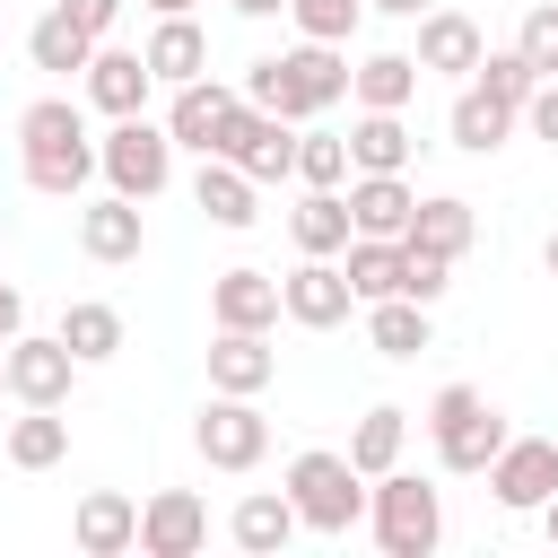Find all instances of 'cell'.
Wrapping results in <instances>:
<instances>
[{"mask_svg":"<svg viewBox=\"0 0 558 558\" xmlns=\"http://www.w3.org/2000/svg\"><path fill=\"white\" fill-rule=\"evenodd\" d=\"M17 166H26V183H35L44 201H78L87 174H105V166H96V140H87V113H78L70 96H35V105L17 113Z\"/></svg>","mask_w":558,"mask_h":558,"instance_id":"obj_1","label":"cell"},{"mask_svg":"<svg viewBox=\"0 0 558 558\" xmlns=\"http://www.w3.org/2000/svg\"><path fill=\"white\" fill-rule=\"evenodd\" d=\"M244 96H253L262 113H279V122H314V113H331V105L349 96V52L305 35L296 52L253 61V70H244Z\"/></svg>","mask_w":558,"mask_h":558,"instance_id":"obj_2","label":"cell"},{"mask_svg":"<svg viewBox=\"0 0 558 558\" xmlns=\"http://www.w3.org/2000/svg\"><path fill=\"white\" fill-rule=\"evenodd\" d=\"M427 436H436V462H445L453 480H480V471L506 453V418H497V401H488L480 384H445V392L427 401Z\"/></svg>","mask_w":558,"mask_h":558,"instance_id":"obj_3","label":"cell"},{"mask_svg":"<svg viewBox=\"0 0 558 558\" xmlns=\"http://www.w3.org/2000/svg\"><path fill=\"white\" fill-rule=\"evenodd\" d=\"M288 497H296V514H305V532H357L366 523V471L349 462V453H331V445H314V453H296L288 462V480H279Z\"/></svg>","mask_w":558,"mask_h":558,"instance_id":"obj_4","label":"cell"},{"mask_svg":"<svg viewBox=\"0 0 558 558\" xmlns=\"http://www.w3.org/2000/svg\"><path fill=\"white\" fill-rule=\"evenodd\" d=\"M366 523H375L384 558H427L445 541V497L418 471H384V480H366Z\"/></svg>","mask_w":558,"mask_h":558,"instance_id":"obj_5","label":"cell"},{"mask_svg":"<svg viewBox=\"0 0 558 558\" xmlns=\"http://www.w3.org/2000/svg\"><path fill=\"white\" fill-rule=\"evenodd\" d=\"M96 166H105V183H113V192L157 201V192L174 183V131H166V122H148V113H122V122L96 140Z\"/></svg>","mask_w":558,"mask_h":558,"instance_id":"obj_6","label":"cell"},{"mask_svg":"<svg viewBox=\"0 0 558 558\" xmlns=\"http://www.w3.org/2000/svg\"><path fill=\"white\" fill-rule=\"evenodd\" d=\"M192 445L209 471H253L270 453V418L253 410V392H209V410L192 418Z\"/></svg>","mask_w":558,"mask_h":558,"instance_id":"obj_7","label":"cell"},{"mask_svg":"<svg viewBox=\"0 0 558 558\" xmlns=\"http://www.w3.org/2000/svg\"><path fill=\"white\" fill-rule=\"evenodd\" d=\"M0 366H9V401H26V410H61L70 384H78V357H70L61 331H17L0 349Z\"/></svg>","mask_w":558,"mask_h":558,"instance_id":"obj_8","label":"cell"},{"mask_svg":"<svg viewBox=\"0 0 558 558\" xmlns=\"http://www.w3.org/2000/svg\"><path fill=\"white\" fill-rule=\"evenodd\" d=\"M279 296H288V323H305V331H340V323L357 314V288H349L340 253H305V262L279 279Z\"/></svg>","mask_w":558,"mask_h":558,"instance_id":"obj_9","label":"cell"},{"mask_svg":"<svg viewBox=\"0 0 558 558\" xmlns=\"http://www.w3.org/2000/svg\"><path fill=\"white\" fill-rule=\"evenodd\" d=\"M488 497L506 514H541L558 497V445L549 436H506V453L488 462Z\"/></svg>","mask_w":558,"mask_h":558,"instance_id":"obj_10","label":"cell"},{"mask_svg":"<svg viewBox=\"0 0 558 558\" xmlns=\"http://www.w3.org/2000/svg\"><path fill=\"white\" fill-rule=\"evenodd\" d=\"M235 113H244V87H227V78H183L174 105H166V131H174V148L218 157V140H227Z\"/></svg>","mask_w":558,"mask_h":558,"instance_id":"obj_11","label":"cell"},{"mask_svg":"<svg viewBox=\"0 0 558 558\" xmlns=\"http://www.w3.org/2000/svg\"><path fill=\"white\" fill-rule=\"evenodd\" d=\"M218 157H235L253 183H279V174H296V122H279V113H262V105L244 96V113L227 122Z\"/></svg>","mask_w":558,"mask_h":558,"instance_id":"obj_12","label":"cell"},{"mask_svg":"<svg viewBox=\"0 0 558 558\" xmlns=\"http://www.w3.org/2000/svg\"><path fill=\"white\" fill-rule=\"evenodd\" d=\"M279 314H288V296H279L270 270L235 262V270L209 279V323H218V331H279Z\"/></svg>","mask_w":558,"mask_h":558,"instance_id":"obj_13","label":"cell"},{"mask_svg":"<svg viewBox=\"0 0 558 558\" xmlns=\"http://www.w3.org/2000/svg\"><path fill=\"white\" fill-rule=\"evenodd\" d=\"M209 541V506L192 488H157L140 506V558H192Z\"/></svg>","mask_w":558,"mask_h":558,"instance_id":"obj_14","label":"cell"},{"mask_svg":"<svg viewBox=\"0 0 558 558\" xmlns=\"http://www.w3.org/2000/svg\"><path fill=\"white\" fill-rule=\"evenodd\" d=\"M87 78V105L96 113H148V87H157V70H148V52H122V44H96V61L78 70Z\"/></svg>","mask_w":558,"mask_h":558,"instance_id":"obj_15","label":"cell"},{"mask_svg":"<svg viewBox=\"0 0 558 558\" xmlns=\"http://www.w3.org/2000/svg\"><path fill=\"white\" fill-rule=\"evenodd\" d=\"M514 122H523V105H506V96H488L480 78H462V96H453V113H445V140H453L462 157H497Z\"/></svg>","mask_w":558,"mask_h":558,"instance_id":"obj_16","label":"cell"},{"mask_svg":"<svg viewBox=\"0 0 558 558\" xmlns=\"http://www.w3.org/2000/svg\"><path fill=\"white\" fill-rule=\"evenodd\" d=\"M78 244H87V262H140V253H148V218H140V201H131V192L87 201V209H78Z\"/></svg>","mask_w":558,"mask_h":558,"instance_id":"obj_17","label":"cell"},{"mask_svg":"<svg viewBox=\"0 0 558 558\" xmlns=\"http://www.w3.org/2000/svg\"><path fill=\"white\" fill-rule=\"evenodd\" d=\"M70 541H78V558H122V549H140V506L122 488H87L70 514Z\"/></svg>","mask_w":558,"mask_h":558,"instance_id":"obj_18","label":"cell"},{"mask_svg":"<svg viewBox=\"0 0 558 558\" xmlns=\"http://www.w3.org/2000/svg\"><path fill=\"white\" fill-rule=\"evenodd\" d=\"M296 532H305V514H296L288 488H253V497H235V514H227V541L253 549V558H279Z\"/></svg>","mask_w":558,"mask_h":558,"instance_id":"obj_19","label":"cell"},{"mask_svg":"<svg viewBox=\"0 0 558 558\" xmlns=\"http://www.w3.org/2000/svg\"><path fill=\"white\" fill-rule=\"evenodd\" d=\"M480 52H488V35H480L462 9H427V17H418V70H427V78H471Z\"/></svg>","mask_w":558,"mask_h":558,"instance_id":"obj_20","label":"cell"},{"mask_svg":"<svg viewBox=\"0 0 558 558\" xmlns=\"http://www.w3.org/2000/svg\"><path fill=\"white\" fill-rule=\"evenodd\" d=\"M270 375H279V349H270V331H218L209 340V392H270Z\"/></svg>","mask_w":558,"mask_h":558,"instance_id":"obj_21","label":"cell"},{"mask_svg":"<svg viewBox=\"0 0 558 558\" xmlns=\"http://www.w3.org/2000/svg\"><path fill=\"white\" fill-rule=\"evenodd\" d=\"M253 174L235 166V157H201V174H192V209L209 218V227H253L262 209H253Z\"/></svg>","mask_w":558,"mask_h":558,"instance_id":"obj_22","label":"cell"},{"mask_svg":"<svg viewBox=\"0 0 558 558\" xmlns=\"http://www.w3.org/2000/svg\"><path fill=\"white\" fill-rule=\"evenodd\" d=\"M418 218V192L401 174H349V227L357 235H410Z\"/></svg>","mask_w":558,"mask_h":558,"instance_id":"obj_23","label":"cell"},{"mask_svg":"<svg viewBox=\"0 0 558 558\" xmlns=\"http://www.w3.org/2000/svg\"><path fill=\"white\" fill-rule=\"evenodd\" d=\"M418 52H366L357 70H349V96L366 105V113H410V96H418Z\"/></svg>","mask_w":558,"mask_h":558,"instance_id":"obj_24","label":"cell"},{"mask_svg":"<svg viewBox=\"0 0 558 558\" xmlns=\"http://www.w3.org/2000/svg\"><path fill=\"white\" fill-rule=\"evenodd\" d=\"M140 52H148V70H157V87H183V78H209V35L192 26V9H183V17H157V35H148Z\"/></svg>","mask_w":558,"mask_h":558,"instance_id":"obj_25","label":"cell"},{"mask_svg":"<svg viewBox=\"0 0 558 558\" xmlns=\"http://www.w3.org/2000/svg\"><path fill=\"white\" fill-rule=\"evenodd\" d=\"M340 270H349V288H357V305H375V296H401V270H410V244H401V235H349V253H340Z\"/></svg>","mask_w":558,"mask_h":558,"instance_id":"obj_26","label":"cell"},{"mask_svg":"<svg viewBox=\"0 0 558 558\" xmlns=\"http://www.w3.org/2000/svg\"><path fill=\"white\" fill-rule=\"evenodd\" d=\"M410 148H418V140H410L401 113H366V105H357V122H349V166H357V174H401Z\"/></svg>","mask_w":558,"mask_h":558,"instance_id":"obj_27","label":"cell"},{"mask_svg":"<svg viewBox=\"0 0 558 558\" xmlns=\"http://www.w3.org/2000/svg\"><path fill=\"white\" fill-rule=\"evenodd\" d=\"M288 235H296V253H349V192H323V183H305V201L288 209Z\"/></svg>","mask_w":558,"mask_h":558,"instance_id":"obj_28","label":"cell"},{"mask_svg":"<svg viewBox=\"0 0 558 558\" xmlns=\"http://www.w3.org/2000/svg\"><path fill=\"white\" fill-rule=\"evenodd\" d=\"M471 235H480V218H471V201H462V192H427V201H418V218H410V244H427V253H445V262H462V253H471Z\"/></svg>","mask_w":558,"mask_h":558,"instance_id":"obj_29","label":"cell"},{"mask_svg":"<svg viewBox=\"0 0 558 558\" xmlns=\"http://www.w3.org/2000/svg\"><path fill=\"white\" fill-rule=\"evenodd\" d=\"M366 340H375V357H418L436 340V323H427L418 296H375L366 305Z\"/></svg>","mask_w":558,"mask_h":558,"instance_id":"obj_30","label":"cell"},{"mask_svg":"<svg viewBox=\"0 0 558 558\" xmlns=\"http://www.w3.org/2000/svg\"><path fill=\"white\" fill-rule=\"evenodd\" d=\"M401 445H410V410H392V401H375V410L349 427V462H357L366 480L401 471Z\"/></svg>","mask_w":558,"mask_h":558,"instance_id":"obj_31","label":"cell"},{"mask_svg":"<svg viewBox=\"0 0 558 558\" xmlns=\"http://www.w3.org/2000/svg\"><path fill=\"white\" fill-rule=\"evenodd\" d=\"M26 61H35V70H61V78H70V70H87V61H96V35H87L78 17L44 9V17H35V35H26Z\"/></svg>","mask_w":558,"mask_h":558,"instance_id":"obj_32","label":"cell"},{"mask_svg":"<svg viewBox=\"0 0 558 558\" xmlns=\"http://www.w3.org/2000/svg\"><path fill=\"white\" fill-rule=\"evenodd\" d=\"M61 340H70L78 366H105V357H122V314H113L105 296H78V305L61 314Z\"/></svg>","mask_w":558,"mask_h":558,"instance_id":"obj_33","label":"cell"},{"mask_svg":"<svg viewBox=\"0 0 558 558\" xmlns=\"http://www.w3.org/2000/svg\"><path fill=\"white\" fill-rule=\"evenodd\" d=\"M70 453V418L61 410H26V418H9V462L17 471H52Z\"/></svg>","mask_w":558,"mask_h":558,"instance_id":"obj_34","label":"cell"},{"mask_svg":"<svg viewBox=\"0 0 558 558\" xmlns=\"http://www.w3.org/2000/svg\"><path fill=\"white\" fill-rule=\"evenodd\" d=\"M357 166H349V131H296V183H323L340 192Z\"/></svg>","mask_w":558,"mask_h":558,"instance_id":"obj_35","label":"cell"},{"mask_svg":"<svg viewBox=\"0 0 558 558\" xmlns=\"http://www.w3.org/2000/svg\"><path fill=\"white\" fill-rule=\"evenodd\" d=\"M288 17H296V35H314V44H349L357 17H366V0H288Z\"/></svg>","mask_w":558,"mask_h":558,"instance_id":"obj_36","label":"cell"},{"mask_svg":"<svg viewBox=\"0 0 558 558\" xmlns=\"http://www.w3.org/2000/svg\"><path fill=\"white\" fill-rule=\"evenodd\" d=\"M471 78H480L488 96H506V105H532V87H541V70H532L514 44H506V52H480V70H471Z\"/></svg>","mask_w":558,"mask_h":558,"instance_id":"obj_37","label":"cell"},{"mask_svg":"<svg viewBox=\"0 0 558 558\" xmlns=\"http://www.w3.org/2000/svg\"><path fill=\"white\" fill-rule=\"evenodd\" d=\"M514 52H523L541 78H558V0H532V9H523V26H514Z\"/></svg>","mask_w":558,"mask_h":558,"instance_id":"obj_38","label":"cell"},{"mask_svg":"<svg viewBox=\"0 0 558 558\" xmlns=\"http://www.w3.org/2000/svg\"><path fill=\"white\" fill-rule=\"evenodd\" d=\"M401 244H410V235H401ZM445 288H453V262H445V253H427V244H410V270H401V296H418V305H436Z\"/></svg>","mask_w":558,"mask_h":558,"instance_id":"obj_39","label":"cell"},{"mask_svg":"<svg viewBox=\"0 0 558 558\" xmlns=\"http://www.w3.org/2000/svg\"><path fill=\"white\" fill-rule=\"evenodd\" d=\"M52 9H61V17H78L96 44H105V35H113V17H122V0H52Z\"/></svg>","mask_w":558,"mask_h":558,"instance_id":"obj_40","label":"cell"},{"mask_svg":"<svg viewBox=\"0 0 558 558\" xmlns=\"http://www.w3.org/2000/svg\"><path fill=\"white\" fill-rule=\"evenodd\" d=\"M523 122H532V140H549V148H558V78H541V87H532Z\"/></svg>","mask_w":558,"mask_h":558,"instance_id":"obj_41","label":"cell"},{"mask_svg":"<svg viewBox=\"0 0 558 558\" xmlns=\"http://www.w3.org/2000/svg\"><path fill=\"white\" fill-rule=\"evenodd\" d=\"M17 331H26V296H17V288H9V279H0V349H9V340H17Z\"/></svg>","mask_w":558,"mask_h":558,"instance_id":"obj_42","label":"cell"},{"mask_svg":"<svg viewBox=\"0 0 558 558\" xmlns=\"http://www.w3.org/2000/svg\"><path fill=\"white\" fill-rule=\"evenodd\" d=\"M366 9H384V17H427L436 0H366Z\"/></svg>","mask_w":558,"mask_h":558,"instance_id":"obj_43","label":"cell"},{"mask_svg":"<svg viewBox=\"0 0 558 558\" xmlns=\"http://www.w3.org/2000/svg\"><path fill=\"white\" fill-rule=\"evenodd\" d=\"M288 0H235V17H279Z\"/></svg>","mask_w":558,"mask_h":558,"instance_id":"obj_44","label":"cell"},{"mask_svg":"<svg viewBox=\"0 0 558 558\" xmlns=\"http://www.w3.org/2000/svg\"><path fill=\"white\" fill-rule=\"evenodd\" d=\"M148 9H157V17H183V9H192V0H148Z\"/></svg>","mask_w":558,"mask_h":558,"instance_id":"obj_45","label":"cell"},{"mask_svg":"<svg viewBox=\"0 0 558 558\" xmlns=\"http://www.w3.org/2000/svg\"><path fill=\"white\" fill-rule=\"evenodd\" d=\"M541 262H549V279H558V227H549V244H541Z\"/></svg>","mask_w":558,"mask_h":558,"instance_id":"obj_46","label":"cell"},{"mask_svg":"<svg viewBox=\"0 0 558 558\" xmlns=\"http://www.w3.org/2000/svg\"><path fill=\"white\" fill-rule=\"evenodd\" d=\"M541 523H549V541H558V497H549V506H541Z\"/></svg>","mask_w":558,"mask_h":558,"instance_id":"obj_47","label":"cell"},{"mask_svg":"<svg viewBox=\"0 0 558 558\" xmlns=\"http://www.w3.org/2000/svg\"><path fill=\"white\" fill-rule=\"evenodd\" d=\"M0 392H9V366H0Z\"/></svg>","mask_w":558,"mask_h":558,"instance_id":"obj_48","label":"cell"}]
</instances>
